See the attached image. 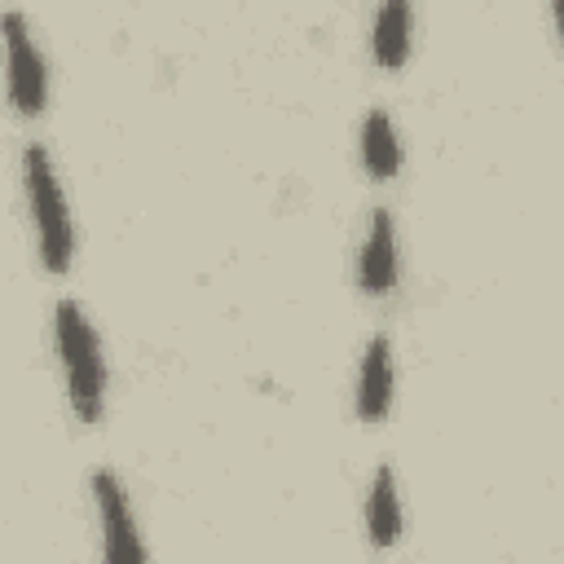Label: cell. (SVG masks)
Wrapping results in <instances>:
<instances>
[{
    "mask_svg": "<svg viewBox=\"0 0 564 564\" xmlns=\"http://www.w3.org/2000/svg\"><path fill=\"white\" fill-rule=\"evenodd\" d=\"M22 189H26V212H31V229H35V251L40 264L62 278L75 260V220L53 167V154L44 145H26L22 150Z\"/></svg>",
    "mask_w": 564,
    "mask_h": 564,
    "instance_id": "obj_2",
    "label": "cell"
},
{
    "mask_svg": "<svg viewBox=\"0 0 564 564\" xmlns=\"http://www.w3.org/2000/svg\"><path fill=\"white\" fill-rule=\"evenodd\" d=\"M357 150H361V167H366V176L370 181H392L397 172H401V132H397V123H392V115L388 110H370L366 119H361V141H357Z\"/></svg>",
    "mask_w": 564,
    "mask_h": 564,
    "instance_id": "obj_9",
    "label": "cell"
},
{
    "mask_svg": "<svg viewBox=\"0 0 564 564\" xmlns=\"http://www.w3.org/2000/svg\"><path fill=\"white\" fill-rule=\"evenodd\" d=\"M397 278H401L397 220H392L388 207H375L370 225H366V238H361V251H357V286L370 300H383V295L397 291Z\"/></svg>",
    "mask_w": 564,
    "mask_h": 564,
    "instance_id": "obj_5",
    "label": "cell"
},
{
    "mask_svg": "<svg viewBox=\"0 0 564 564\" xmlns=\"http://www.w3.org/2000/svg\"><path fill=\"white\" fill-rule=\"evenodd\" d=\"M0 48H4L9 106L22 119H40L44 106H48V66H44V53L35 44V31H31L26 13H18V9L0 13Z\"/></svg>",
    "mask_w": 564,
    "mask_h": 564,
    "instance_id": "obj_3",
    "label": "cell"
},
{
    "mask_svg": "<svg viewBox=\"0 0 564 564\" xmlns=\"http://www.w3.org/2000/svg\"><path fill=\"white\" fill-rule=\"evenodd\" d=\"M392 397H397L392 344H388V335H375V339L366 344V352H361V366H357V388H352L357 419H361V423H379V419H388Z\"/></svg>",
    "mask_w": 564,
    "mask_h": 564,
    "instance_id": "obj_6",
    "label": "cell"
},
{
    "mask_svg": "<svg viewBox=\"0 0 564 564\" xmlns=\"http://www.w3.org/2000/svg\"><path fill=\"white\" fill-rule=\"evenodd\" d=\"M414 48V0H379L370 18V57L379 70H401Z\"/></svg>",
    "mask_w": 564,
    "mask_h": 564,
    "instance_id": "obj_7",
    "label": "cell"
},
{
    "mask_svg": "<svg viewBox=\"0 0 564 564\" xmlns=\"http://www.w3.org/2000/svg\"><path fill=\"white\" fill-rule=\"evenodd\" d=\"M53 348L66 383V401L79 423H97L106 410V357L97 326L88 322L79 300H57L53 308Z\"/></svg>",
    "mask_w": 564,
    "mask_h": 564,
    "instance_id": "obj_1",
    "label": "cell"
},
{
    "mask_svg": "<svg viewBox=\"0 0 564 564\" xmlns=\"http://www.w3.org/2000/svg\"><path fill=\"white\" fill-rule=\"evenodd\" d=\"M93 507H97V529H101V555L115 560V564H137L145 560V542H141V529H137V516H132V502H128V489L123 480L110 471V467H97L93 480Z\"/></svg>",
    "mask_w": 564,
    "mask_h": 564,
    "instance_id": "obj_4",
    "label": "cell"
},
{
    "mask_svg": "<svg viewBox=\"0 0 564 564\" xmlns=\"http://www.w3.org/2000/svg\"><path fill=\"white\" fill-rule=\"evenodd\" d=\"M405 529V511H401V489H397V471L392 463H379L366 489V538L375 551H388L401 542Z\"/></svg>",
    "mask_w": 564,
    "mask_h": 564,
    "instance_id": "obj_8",
    "label": "cell"
}]
</instances>
